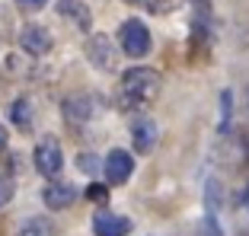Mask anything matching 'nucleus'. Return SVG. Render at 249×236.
Here are the masks:
<instances>
[{"mask_svg":"<svg viewBox=\"0 0 249 236\" xmlns=\"http://www.w3.org/2000/svg\"><path fill=\"white\" fill-rule=\"evenodd\" d=\"M160 93V74L150 67H131L122 74V99L128 105H147Z\"/></svg>","mask_w":249,"mask_h":236,"instance_id":"f257e3e1","label":"nucleus"},{"mask_svg":"<svg viewBox=\"0 0 249 236\" xmlns=\"http://www.w3.org/2000/svg\"><path fill=\"white\" fill-rule=\"evenodd\" d=\"M122 48L131 58H144L150 51V32H147V26L141 19H128L122 26Z\"/></svg>","mask_w":249,"mask_h":236,"instance_id":"f03ea898","label":"nucleus"},{"mask_svg":"<svg viewBox=\"0 0 249 236\" xmlns=\"http://www.w3.org/2000/svg\"><path fill=\"white\" fill-rule=\"evenodd\" d=\"M36 169L48 179H58L61 169H64V156H61V147L54 137H45L36 147Z\"/></svg>","mask_w":249,"mask_h":236,"instance_id":"7ed1b4c3","label":"nucleus"},{"mask_svg":"<svg viewBox=\"0 0 249 236\" xmlns=\"http://www.w3.org/2000/svg\"><path fill=\"white\" fill-rule=\"evenodd\" d=\"M103 172H106V182L109 185L128 182V176L134 172V156L128 153V150H112L103 163Z\"/></svg>","mask_w":249,"mask_h":236,"instance_id":"20e7f679","label":"nucleus"},{"mask_svg":"<svg viewBox=\"0 0 249 236\" xmlns=\"http://www.w3.org/2000/svg\"><path fill=\"white\" fill-rule=\"evenodd\" d=\"M19 48L26 54H48L52 51V35L45 26H22L19 29Z\"/></svg>","mask_w":249,"mask_h":236,"instance_id":"39448f33","label":"nucleus"},{"mask_svg":"<svg viewBox=\"0 0 249 236\" xmlns=\"http://www.w3.org/2000/svg\"><path fill=\"white\" fill-rule=\"evenodd\" d=\"M93 233L96 236H128L131 233V220L122 214H112V211H99L93 217Z\"/></svg>","mask_w":249,"mask_h":236,"instance_id":"423d86ee","label":"nucleus"},{"mask_svg":"<svg viewBox=\"0 0 249 236\" xmlns=\"http://www.w3.org/2000/svg\"><path fill=\"white\" fill-rule=\"evenodd\" d=\"M42 198H45V204L52 207V211H64V207H71L73 201H77V188L67 185V182H54V185L45 188Z\"/></svg>","mask_w":249,"mask_h":236,"instance_id":"0eeeda50","label":"nucleus"},{"mask_svg":"<svg viewBox=\"0 0 249 236\" xmlns=\"http://www.w3.org/2000/svg\"><path fill=\"white\" fill-rule=\"evenodd\" d=\"M89 61H93L99 70H112V67H115V48H112V42L106 35H96L93 42H89Z\"/></svg>","mask_w":249,"mask_h":236,"instance_id":"6e6552de","label":"nucleus"},{"mask_svg":"<svg viewBox=\"0 0 249 236\" xmlns=\"http://www.w3.org/2000/svg\"><path fill=\"white\" fill-rule=\"evenodd\" d=\"M131 140H134V150H138V153H147L157 140V125L150 118H138L131 125Z\"/></svg>","mask_w":249,"mask_h":236,"instance_id":"1a4fd4ad","label":"nucleus"},{"mask_svg":"<svg viewBox=\"0 0 249 236\" xmlns=\"http://www.w3.org/2000/svg\"><path fill=\"white\" fill-rule=\"evenodd\" d=\"M64 115H67V121L71 125H83L89 115H93V99L89 96H67L64 99Z\"/></svg>","mask_w":249,"mask_h":236,"instance_id":"9d476101","label":"nucleus"},{"mask_svg":"<svg viewBox=\"0 0 249 236\" xmlns=\"http://www.w3.org/2000/svg\"><path fill=\"white\" fill-rule=\"evenodd\" d=\"M58 13L71 16V19L77 22V29H83V32L93 26V16H89V10L83 7L80 0H58Z\"/></svg>","mask_w":249,"mask_h":236,"instance_id":"9b49d317","label":"nucleus"},{"mask_svg":"<svg viewBox=\"0 0 249 236\" xmlns=\"http://www.w3.org/2000/svg\"><path fill=\"white\" fill-rule=\"evenodd\" d=\"M19 236H58L52 227V220H45V217H29V220L19 227Z\"/></svg>","mask_w":249,"mask_h":236,"instance_id":"f8f14e48","label":"nucleus"},{"mask_svg":"<svg viewBox=\"0 0 249 236\" xmlns=\"http://www.w3.org/2000/svg\"><path fill=\"white\" fill-rule=\"evenodd\" d=\"M29 109H32V105L29 102H26V99H19V102H16L13 105V121H16V125H19V128H29Z\"/></svg>","mask_w":249,"mask_h":236,"instance_id":"ddd939ff","label":"nucleus"},{"mask_svg":"<svg viewBox=\"0 0 249 236\" xmlns=\"http://www.w3.org/2000/svg\"><path fill=\"white\" fill-rule=\"evenodd\" d=\"M13 192H16V185H13V179H7V176H0V207L7 204L10 198H13Z\"/></svg>","mask_w":249,"mask_h":236,"instance_id":"4468645a","label":"nucleus"},{"mask_svg":"<svg viewBox=\"0 0 249 236\" xmlns=\"http://www.w3.org/2000/svg\"><path fill=\"white\" fill-rule=\"evenodd\" d=\"M220 115H224L220 131H227V125H230V93H224V96H220Z\"/></svg>","mask_w":249,"mask_h":236,"instance_id":"2eb2a0df","label":"nucleus"},{"mask_svg":"<svg viewBox=\"0 0 249 236\" xmlns=\"http://www.w3.org/2000/svg\"><path fill=\"white\" fill-rule=\"evenodd\" d=\"M87 198L89 201H106V198H109V188H106V185H89V188H87Z\"/></svg>","mask_w":249,"mask_h":236,"instance_id":"dca6fc26","label":"nucleus"},{"mask_svg":"<svg viewBox=\"0 0 249 236\" xmlns=\"http://www.w3.org/2000/svg\"><path fill=\"white\" fill-rule=\"evenodd\" d=\"M134 3H141V7L150 10V13H160V10L169 7V0H134Z\"/></svg>","mask_w":249,"mask_h":236,"instance_id":"f3484780","label":"nucleus"},{"mask_svg":"<svg viewBox=\"0 0 249 236\" xmlns=\"http://www.w3.org/2000/svg\"><path fill=\"white\" fill-rule=\"evenodd\" d=\"M77 166H80L83 172H96V156H93V153H80V160H77Z\"/></svg>","mask_w":249,"mask_h":236,"instance_id":"a211bd4d","label":"nucleus"},{"mask_svg":"<svg viewBox=\"0 0 249 236\" xmlns=\"http://www.w3.org/2000/svg\"><path fill=\"white\" fill-rule=\"evenodd\" d=\"M201 236H220L217 220H214V217H205V223H201Z\"/></svg>","mask_w":249,"mask_h":236,"instance_id":"6ab92c4d","label":"nucleus"},{"mask_svg":"<svg viewBox=\"0 0 249 236\" xmlns=\"http://www.w3.org/2000/svg\"><path fill=\"white\" fill-rule=\"evenodd\" d=\"M19 3H26V7H45V0H19Z\"/></svg>","mask_w":249,"mask_h":236,"instance_id":"aec40b11","label":"nucleus"},{"mask_svg":"<svg viewBox=\"0 0 249 236\" xmlns=\"http://www.w3.org/2000/svg\"><path fill=\"white\" fill-rule=\"evenodd\" d=\"M0 147H7V128L0 125Z\"/></svg>","mask_w":249,"mask_h":236,"instance_id":"412c9836","label":"nucleus"},{"mask_svg":"<svg viewBox=\"0 0 249 236\" xmlns=\"http://www.w3.org/2000/svg\"><path fill=\"white\" fill-rule=\"evenodd\" d=\"M246 207H249V185H246Z\"/></svg>","mask_w":249,"mask_h":236,"instance_id":"4be33fe9","label":"nucleus"}]
</instances>
